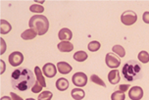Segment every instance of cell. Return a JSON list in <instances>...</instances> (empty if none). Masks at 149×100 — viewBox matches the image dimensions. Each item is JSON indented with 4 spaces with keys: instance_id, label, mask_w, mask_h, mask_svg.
<instances>
[{
    "instance_id": "cell-18",
    "label": "cell",
    "mask_w": 149,
    "mask_h": 100,
    "mask_svg": "<svg viewBox=\"0 0 149 100\" xmlns=\"http://www.w3.org/2000/svg\"><path fill=\"white\" fill-rule=\"evenodd\" d=\"M11 30H12V26L10 25V23L5 20H1V22H0V33L2 35H6V33H10Z\"/></svg>"
},
{
    "instance_id": "cell-12",
    "label": "cell",
    "mask_w": 149,
    "mask_h": 100,
    "mask_svg": "<svg viewBox=\"0 0 149 100\" xmlns=\"http://www.w3.org/2000/svg\"><path fill=\"white\" fill-rule=\"evenodd\" d=\"M108 81H110L111 85H117L121 81L120 72L118 71V69H114L110 71V73L108 74Z\"/></svg>"
},
{
    "instance_id": "cell-33",
    "label": "cell",
    "mask_w": 149,
    "mask_h": 100,
    "mask_svg": "<svg viewBox=\"0 0 149 100\" xmlns=\"http://www.w3.org/2000/svg\"><path fill=\"white\" fill-rule=\"evenodd\" d=\"M1 100H13L11 96H2L1 97Z\"/></svg>"
},
{
    "instance_id": "cell-14",
    "label": "cell",
    "mask_w": 149,
    "mask_h": 100,
    "mask_svg": "<svg viewBox=\"0 0 149 100\" xmlns=\"http://www.w3.org/2000/svg\"><path fill=\"white\" fill-rule=\"evenodd\" d=\"M55 85H56V88H57V89H58V90H60V91H65V90H67V89L69 88V81H68L67 78H58Z\"/></svg>"
},
{
    "instance_id": "cell-31",
    "label": "cell",
    "mask_w": 149,
    "mask_h": 100,
    "mask_svg": "<svg viewBox=\"0 0 149 100\" xmlns=\"http://www.w3.org/2000/svg\"><path fill=\"white\" fill-rule=\"evenodd\" d=\"M1 44H2V49H1V53L0 54H4L5 53V50H6V43H5V40L3 38H1Z\"/></svg>"
},
{
    "instance_id": "cell-21",
    "label": "cell",
    "mask_w": 149,
    "mask_h": 100,
    "mask_svg": "<svg viewBox=\"0 0 149 100\" xmlns=\"http://www.w3.org/2000/svg\"><path fill=\"white\" fill-rule=\"evenodd\" d=\"M125 98H126L125 92L121 90H115L111 95V100H125Z\"/></svg>"
},
{
    "instance_id": "cell-28",
    "label": "cell",
    "mask_w": 149,
    "mask_h": 100,
    "mask_svg": "<svg viewBox=\"0 0 149 100\" xmlns=\"http://www.w3.org/2000/svg\"><path fill=\"white\" fill-rule=\"evenodd\" d=\"M142 20L145 24H149V11H146V12L143 13Z\"/></svg>"
},
{
    "instance_id": "cell-6",
    "label": "cell",
    "mask_w": 149,
    "mask_h": 100,
    "mask_svg": "<svg viewBox=\"0 0 149 100\" xmlns=\"http://www.w3.org/2000/svg\"><path fill=\"white\" fill-rule=\"evenodd\" d=\"M72 81H73V83L77 88H84L87 83V77L84 73L78 72L73 76Z\"/></svg>"
},
{
    "instance_id": "cell-29",
    "label": "cell",
    "mask_w": 149,
    "mask_h": 100,
    "mask_svg": "<svg viewBox=\"0 0 149 100\" xmlns=\"http://www.w3.org/2000/svg\"><path fill=\"white\" fill-rule=\"evenodd\" d=\"M129 88H130V85H121L119 86L118 90H121V91H123V92H126Z\"/></svg>"
},
{
    "instance_id": "cell-10",
    "label": "cell",
    "mask_w": 149,
    "mask_h": 100,
    "mask_svg": "<svg viewBox=\"0 0 149 100\" xmlns=\"http://www.w3.org/2000/svg\"><path fill=\"white\" fill-rule=\"evenodd\" d=\"M58 38L61 41H70L73 38V33L67 28H63L58 33Z\"/></svg>"
},
{
    "instance_id": "cell-2",
    "label": "cell",
    "mask_w": 149,
    "mask_h": 100,
    "mask_svg": "<svg viewBox=\"0 0 149 100\" xmlns=\"http://www.w3.org/2000/svg\"><path fill=\"white\" fill-rule=\"evenodd\" d=\"M141 69L142 68L139 63L134 60H130L123 66L122 73L124 75L125 80H127V81H134L140 78Z\"/></svg>"
},
{
    "instance_id": "cell-1",
    "label": "cell",
    "mask_w": 149,
    "mask_h": 100,
    "mask_svg": "<svg viewBox=\"0 0 149 100\" xmlns=\"http://www.w3.org/2000/svg\"><path fill=\"white\" fill-rule=\"evenodd\" d=\"M36 78L33 73L28 68L16 69L11 75L12 88L18 91H26L36 85Z\"/></svg>"
},
{
    "instance_id": "cell-34",
    "label": "cell",
    "mask_w": 149,
    "mask_h": 100,
    "mask_svg": "<svg viewBox=\"0 0 149 100\" xmlns=\"http://www.w3.org/2000/svg\"><path fill=\"white\" fill-rule=\"evenodd\" d=\"M26 100H34L33 98H26Z\"/></svg>"
},
{
    "instance_id": "cell-30",
    "label": "cell",
    "mask_w": 149,
    "mask_h": 100,
    "mask_svg": "<svg viewBox=\"0 0 149 100\" xmlns=\"http://www.w3.org/2000/svg\"><path fill=\"white\" fill-rule=\"evenodd\" d=\"M10 96L12 97V99L13 100H24L22 97L21 96H19L18 94H16L15 92H11V94H10Z\"/></svg>"
},
{
    "instance_id": "cell-5",
    "label": "cell",
    "mask_w": 149,
    "mask_h": 100,
    "mask_svg": "<svg viewBox=\"0 0 149 100\" xmlns=\"http://www.w3.org/2000/svg\"><path fill=\"white\" fill-rule=\"evenodd\" d=\"M105 62L106 65L108 66L110 69H118L121 65V59L118 55L115 53H107L105 57Z\"/></svg>"
},
{
    "instance_id": "cell-25",
    "label": "cell",
    "mask_w": 149,
    "mask_h": 100,
    "mask_svg": "<svg viewBox=\"0 0 149 100\" xmlns=\"http://www.w3.org/2000/svg\"><path fill=\"white\" fill-rule=\"evenodd\" d=\"M138 60L142 63V64H146L149 62V53H147L146 51H140L138 53Z\"/></svg>"
},
{
    "instance_id": "cell-32",
    "label": "cell",
    "mask_w": 149,
    "mask_h": 100,
    "mask_svg": "<svg viewBox=\"0 0 149 100\" xmlns=\"http://www.w3.org/2000/svg\"><path fill=\"white\" fill-rule=\"evenodd\" d=\"M0 63H1L2 65V70H1V74H3L5 72V63L3 60H0Z\"/></svg>"
},
{
    "instance_id": "cell-23",
    "label": "cell",
    "mask_w": 149,
    "mask_h": 100,
    "mask_svg": "<svg viewBox=\"0 0 149 100\" xmlns=\"http://www.w3.org/2000/svg\"><path fill=\"white\" fill-rule=\"evenodd\" d=\"M53 96V94L51 91L49 90H45V91H41L40 93L38 94V100H51Z\"/></svg>"
},
{
    "instance_id": "cell-8",
    "label": "cell",
    "mask_w": 149,
    "mask_h": 100,
    "mask_svg": "<svg viewBox=\"0 0 149 100\" xmlns=\"http://www.w3.org/2000/svg\"><path fill=\"white\" fill-rule=\"evenodd\" d=\"M57 67H55L54 64H52V63H47V64H45L43 66V68H42V72H43L44 76L47 78H53L56 76V74H57Z\"/></svg>"
},
{
    "instance_id": "cell-9",
    "label": "cell",
    "mask_w": 149,
    "mask_h": 100,
    "mask_svg": "<svg viewBox=\"0 0 149 100\" xmlns=\"http://www.w3.org/2000/svg\"><path fill=\"white\" fill-rule=\"evenodd\" d=\"M129 97L132 100H140L143 97V89L140 86H134L130 89Z\"/></svg>"
},
{
    "instance_id": "cell-20",
    "label": "cell",
    "mask_w": 149,
    "mask_h": 100,
    "mask_svg": "<svg viewBox=\"0 0 149 100\" xmlns=\"http://www.w3.org/2000/svg\"><path fill=\"white\" fill-rule=\"evenodd\" d=\"M112 50H113L114 53H115L116 55H118L119 57L123 58V57L126 56V51H125V48L122 45H119V44L114 45L113 48H112Z\"/></svg>"
},
{
    "instance_id": "cell-22",
    "label": "cell",
    "mask_w": 149,
    "mask_h": 100,
    "mask_svg": "<svg viewBox=\"0 0 149 100\" xmlns=\"http://www.w3.org/2000/svg\"><path fill=\"white\" fill-rule=\"evenodd\" d=\"M100 47H101L100 42H99V41H96V40L91 41V42H89L88 45H87V48H88L89 51H91V52L98 51V50L100 49Z\"/></svg>"
},
{
    "instance_id": "cell-3",
    "label": "cell",
    "mask_w": 149,
    "mask_h": 100,
    "mask_svg": "<svg viewBox=\"0 0 149 100\" xmlns=\"http://www.w3.org/2000/svg\"><path fill=\"white\" fill-rule=\"evenodd\" d=\"M30 28H33L38 35H43L49 30V21L43 15H34L29 22Z\"/></svg>"
},
{
    "instance_id": "cell-27",
    "label": "cell",
    "mask_w": 149,
    "mask_h": 100,
    "mask_svg": "<svg viewBox=\"0 0 149 100\" xmlns=\"http://www.w3.org/2000/svg\"><path fill=\"white\" fill-rule=\"evenodd\" d=\"M42 86L40 83H38V81H36V85H34L33 86V88H31V92H33V93H38V92H41V89H42Z\"/></svg>"
},
{
    "instance_id": "cell-4",
    "label": "cell",
    "mask_w": 149,
    "mask_h": 100,
    "mask_svg": "<svg viewBox=\"0 0 149 100\" xmlns=\"http://www.w3.org/2000/svg\"><path fill=\"white\" fill-rule=\"evenodd\" d=\"M121 21L124 25L132 26L137 21V15H136V13L132 11V10H127V11H125L123 14H122Z\"/></svg>"
},
{
    "instance_id": "cell-19",
    "label": "cell",
    "mask_w": 149,
    "mask_h": 100,
    "mask_svg": "<svg viewBox=\"0 0 149 100\" xmlns=\"http://www.w3.org/2000/svg\"><path fill=\"white\" fill-rule=\"evenodd\" d=\"M87 58H88V55L84 51H77L76 53L74 54V59L76 60L77 62H84V61H86Z\"/></svg>"
},
{
    "instance_id": "cell-16",
    "label": "cell",
    "mask_w": 149,
    "mask_h": 100,
    "mask_svg": "<svg viewBox=\"0 0 149 100\" xmlns=\"http://www.w3.org/2000/svg\"><path fill=\"white\" fill-rule=\"evenodd\" d=\"M37 35V33L33 28H29V30H26L24 33L21 35V38H22L24 40H31L33 39Z\"/></svg>"
},
{
    "instance_id": "cell-17",
    "label": "cell",
    "mask_w": 149,
    "mask_h": 100,
    "mask_svg": "<svg viewBox=\"0 0 149 100\" xmlns=\"http://www.w3.org/2000/svg\"><path fill=\"white\" fill-rule=\"evenodd\" d=\"M34 74H36V81H38L40 85L45 88L46 86V83H45V78L43 77V74H42L41 70L39 69L38 66H36V68H34Z\"/></svg>"
},
{
    "instance_id": "cell-26",
    "label": "cell",
    "mask_w": 149,
    "mask_h": 100,
    "mask_svg": "<svg viewBox=\"0 0 149 100\" xmlns=\"http://www.w3.org/2000/svg\"><path fill=\"white\" fill-rule=\"evenodd\" d=\"M30 11L33 13H43L44 11V7L42 5H38V4H33L30 7Z\"/></svg>"
},
{
    "instance_id": "cell-24",
    "label": "cell",
    "mask_w": 149,
    "mask_h": 100,
    "mask_svg": "<svg viewBox=\"0 0 149 100\" xmlns=\"http://www.w3.org/2000/svg\"><path fill=\"white\" fill-rule=\"evenodd\" d=\"M90 80H91L92 83H94L95 85H98L103 86V88H106V85H105L104 81H103L100 77H98L97 75H94V74L91 75V77H90Z\"/></svg>"
},
{
    "instance_id": "cell-13",
    "label": "cell",
    "mask_w": 149,
    "mask_h": 100,
    "mask_svg": "<svg viewBox=\"0 0 149 100\" xmlns=\"http://www.w3.org/2000/svg\"><path fill=\"white\" fill-rule=\"evenodd\" d=\"M57 47L59 51L63 52V53H69V52L73 51L74 49V45L70 41H61L60 43H58Z\"/></svg>"
},
{
    "instance_id": "cell-7",
    "label": "cell",
    "mask_w": 149,
    "mask_h": 100,
    "mask_svg": "<svg viewBox=\"0 0 149 100\" xmlns=\"http://www.w3.org/2000/svg\"><path fill=\"white\" fill-rule=\"evenodd\" d=\"M8 60H9V63L11 66H13V67H18L24 61V55L20 51H14L9 55Z\"/></svg>"
},
{
    "instance_id": "cell-11",
    "label": "cell",
    "mask_w": 149,
    "mask_h": 100,
    "mask_svg": "<svg viewBox=\"0 0 149 100\" xmlns=\"http://www.w3.org/2000/svg\"><path fill=\"white\" fill-rule=\"evenodd\" d=\"M57 70L58 72L60 74H62V75H68L69 73H71V71L73 70V68H72V66L70 64H68L67 62H58L57 63Z\"/></svg>"
},
{
    "instance_id": "cell-15",
    "label": "cell",
    "mask_w": 149,
    "mask_h": 100,
    "mask_svg": "<svg viewBox=\"0 0 149 100\" xmlns=\"http://www.w3.org/2000/svg\"><path fill=\"white\" fill-rule=\"evenodd\" d=\"M71 95L74 100H81L84 98L86 93H84V91L82 90L81 88H76L72 89Z\"/></svg>"
}]
</instances>
